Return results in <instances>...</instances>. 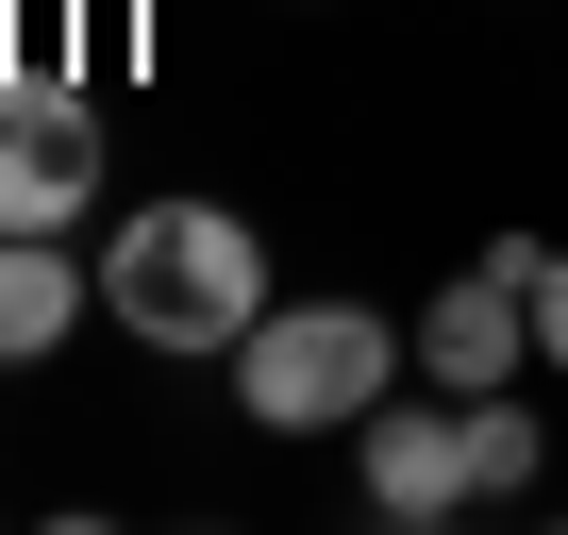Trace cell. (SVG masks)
Listing matches in <instances>:
<instances>
[{
  "instance_id": "6da1fadb",
  "label": "cell",
  "mask_w": 568,
  "mask_h": 535,
  "mask_svg": "<svg viewBox=\"0 0 568 535\" xmlns=\"http://www.w3.org/2000/svg\"><path fill=\"white\" fill-rule=\"evenodd\" d=\"M101 319L134 352H234L267 319V234L234 201H134L101 234Z\"/></svg>"
},
{
  "instance_id": "7a4b0ae2",
  "label": "cell",
  "mask_w": 568,
  "mask_h": 535,
  "mask_svg": "<svg viewBox=\"0 0 568 535\" xmlns=\"http://www.w3.org/2000/svg\"><path fill=\"white\" fill-rule=\"evenodd\" d=\"M402 352H418V335H385L368 302H267V319L234 335V418H251V435H352V418L402 385Z\"/></svg>"
},
{
  "instance_id": "3957f363",
  "label": "cell",
  "mask_w": 568,
  "mask_h": 535,
  "mask_svg": "<svg viewBox=\"0 0 568 535\" xmlns=\"http://www.w3.org/2000/svg\"><path fill=\"white\" fill-rule=\"evenodd\" d=\"M101 201V101L34 51V68H0V234H68Z\"/></svg>"
},
{
  "instance_id": "277c9868",
  "label": "cell",
  "mask_w": 568,
  "mask_h": 535,
  "mask_svg": "<svg viewBox=\"0 0 568 535\" xmlns=\"http://www.w3.org/2000/svg\"><path fill=\"white\" fill-rule=\"evenodd\" d=\"M535 234H485V268H452V285L418 302V369L435 385H518V352H535Z\"/></svg>"
},
{
  "instance_id": "5b68a950",
  "label": "cell",
  "mask_w": 568,
  "mask_h": 535,
  "mask_svg": "<svg viewBox=\"0 0 568 535\" xmlns=\"http://www.w3.org/2000/svg\"><path fill=\"white\" fill-rule=\"evenodd\" d=\"M352 485H368V518H402V535L468 518V502H485V468H468V402H368V418H352Z\"/></svg>"
},
{
  "instance_id": "8992f818",
  "label": "cell",
  "mask_w": 568,
  "mask_h": 535,
  "mask_svg": "<svg viewBox=\"0 0 568 535\" xmlns=\"http://www.w3.org/2000/svg\"><path fill=\"white\" fill-rule=\"evenodd\" d=\"M101 302V268H68V234H0V369H51Z\"/></svg>"
},
{
  "instance_id": "52a82bcc",
  "label": "cell",
  "mask_w": 568,
  "mask_h": 535,
  "mask_svg": "<svg viewBox=\"0 0 568 535\" xmlns=\"http://www.w3.org/2000/svg\"><path fill=\"white\" fill-rule=\"evenodd\" d=\"M452 402H468V468H485V502H518V485L551 468V418H535L518 385H452Z\"/></svg>"
},
{
  "instance_id": "ba28073f",
  "label": "cell",
  "mask_w": 568,
  "mask_h": 535,
  "mask_svg": "<svg viewBox=\"0 0 568 535\" xmlns=\"http://www.w3.org/2000/svg\"><path fill=\"white\" fill-rule=\"evenodd\" d=\"M535 369H551V385H568V251H551V268H535Z\"/></svg>"
}]
</instances>
